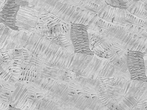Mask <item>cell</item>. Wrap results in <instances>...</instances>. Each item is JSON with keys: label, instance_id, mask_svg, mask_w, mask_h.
Returning <instances> with one entry per match:
<instances>
[{"label": "cell", "instance_id": "cell-1", "mask_svg": "<svg viewBox=\"0 0 147 110\" xmlns=\"http://www.w3.org/2000/svg\"><path fill=\"white\" fill-rule=\"evenodd\" d=\"M116 110H147V82L119 77L101 78Z\"/></svg>", "mask_w": 147, "mask_h": 110}, {"label": "cell", "instance_id": "cell-2", "mask_svg": "<svg viewBox=\"0 0 147 110\" xmlns=\"http://www.w3.org/2000/svg\"><path fill=\"white\" fill-rule=\"evenodd\" d=\"M32 4L35 8L47 10L70 23L85 25L90 30L99 18L96 13L76 6L69 1H32Z\"/></svg>", "mask_w": 147, "mask_h": 110}, {"label": "cell", "instance_id": "cell-3", "mask_svg": "<svg viewBox=\"0 0 147 110\" xmlns=\"http://www.w3.org/2000/svg\"><path fill=\"white\" fill-rule=\"evenodd\" d=\"M92 30L99 33L127 51H138L147 55V38L134 34L124 27L108 23L100 18Z\"/></svg>", "mask_w": 147, "mask_h": 110}, {"label": "cell", "instance_id": "cell-4", "mask_svg": "<svg viewBox=\"0 0 147 110\" xmlns=\"http://www.w3.org/2000/svg\"><path fill=\"white\" fill-rule=\"evenodd\" d=\"M86 4L96 11L99 18L106 22L125 26V18L128 12L126 9L110 6L105 1H87Z\"/></svg>", "mask_w": 147, "mask_h": 110}, {"label": "cell", "instance_id": "cell-5", "mask_svg": "<svg viewBox=\"0 0 147 110\" xmlns=\"http://www.w3.org/2000/svg\"><path fill=\"white\" fill-rule=\"evenodd\" d=\"M40 10L29 5L21 6L16 18L18 31L31 34L34 32L38 21Z\"/></svg>", "mask_w": 147, "mask_h": 110}, {"label": "cell", "instance_id": "cell-6", "mask_svg": "<svg viewBox=\"0 0 147 110\" xmlns=\"http://www.w3.org/2000/svg\"><path fill=\"white\" fill-rule=\"evenodd\" d=\"M71 23L64 21L54 13L46 10H40L34 33L38 35L43 32L52 31L53 29L59 28L69 31L71 30Z\"/></svg>", "mask_w": 147, "mask_h": 110}, {"label": "cell", "instance_id": "cell-7", "mask_svg": "<svg viewBox=\"0 0 147 110\" xmlns=\"http://www.w3.org/2000/svg\"><path fill=\"white\" fill-rule=\"evenodd\" d=\"M70 37L75 53L94 55L90 50L88 27L82 24L71 23Z\"/></svg>", "mask_w": 147, "mask_h": 110}, {"label": "cell", "instance_id": "cell-8", "mask_svg": "<svg viewBox=\"0 0 147 110\" xmlns=\"http://www.w3.org/2000/svg\"><path fill=\"white\" fill-rule=\"evenodd\" d=\"M143 53L138 51H128L127 64L131 80L147 82V66Z\"/></svg>", "mask_w": 147, "mask_h": 110}, {"label": "cell", "instance_id": "cell-9", "mask_svg": "<svg viewBox=\"0 0 147 110\" xmlns=\"http://www.w3.org/2000/svg\"><path fill=\"white\" fill-rule=\"evenodd\" d=\"M21 3V0H0L1 23L16 31V18Z\"/></svg>", "mask_w": 147, "mask_h": 110}, {"label": "cell", "instance_id": "cell-10", "mask_svg": "<svg viewBox=\"0 0 147 110\" xmlns=\"http://www.w3.org/2000/svg\"><path fill=\"white\" fill-rule=\"evenodd\" d=\"M90 50L94 55L101 58L106 50H110L114 44L110 39L93 30L88 28Z\"/></svg>", "mask_w": 147, "mask_h": 110}, {"label": "cell", "instance_id": "cell-11", "mask_svg": "<svg viewBox=\"0 0 147 110\" xmlns=\"http://www.w3.org/2000/svg\"><path fill=\"white\" fill-rule=\"evenodd\" d=\"M63 68V67L58 66L47 62L45 59L40 67L38 78H47L63 83L62 78V70Z\"/></svg>", "mask_w": 147, "mask_h": 110}, {"label": "cell", "instance_id": "cell-12", "mask_svg": "<svg viewBox=\"0 0 147 110\" xmlns=\"http://www.w3.org/2000/svg\"><path fill=\"white\" fill-rule=\"evenodd\" d=\"M147 0H126V10L138 18L147 20Z\"/></svg>", "mask_w": 147, "mask_h": 110}, {"label": "cell", "instance_id": "cell-13", "mask_svg": "<svg viewBox=\"0 0 147 110\" xmlns=\"http://www.w3.org/2000/svg\"><path fill=\"white\" fill-rule=\"evenodd\" d=\"M1 71L0 76L6 81L9 82L11 84L15 85L16 83L19 82V80L13 76L9 70L8 66L4 61L0 62Z\"/></svg>", "mask_w": 147, "mask_h": 110}]
</instances>
